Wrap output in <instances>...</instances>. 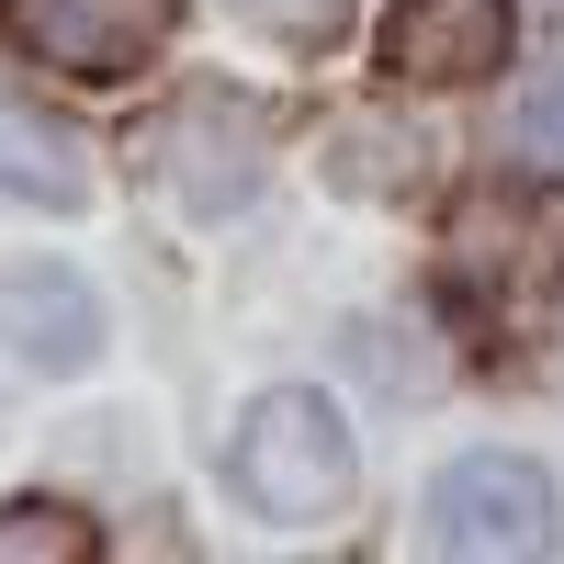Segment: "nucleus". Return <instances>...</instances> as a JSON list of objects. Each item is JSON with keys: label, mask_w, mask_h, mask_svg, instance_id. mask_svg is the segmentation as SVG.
<instances>
[{"label": "nucleus", "mask_w": 564, "mask_h": 564, "mask_svg": "<svg viewBox=\"0 0 564 564\" xmlns=\"http://www.w3.org/2000/svg\"><path fill=\"white\" fill-rule=\"evenodd\" d=\"M508 34H520L508 0H395L384 12V68L417 79V90H463V79L508 68Z\"/></svg>", "instance_id": "5"}, {"label": "nucleus", "mask_w": 564, "mask_h": 564, "mask_svg": "<svg viewBox=\"0 0 564 564\" xmlns=\"http://www.w3.org/2000/svg\"><path fill=\"white\" fill-rule=\"evenodd\" d=\"M0 339L34 372H90L102 361V305L68 260H23V271H0Z\"/></svg>", "instance_id": "6"}, {"label": "nucleus", "mask_w": 564, "mask_h": 564, "mask_svg": "<svg viewBox=\"0 0 564 564\" xmlns=\"http://www.w3.org/2000/svg\"><path fill=\"white\" fill-rule=\"evenodd\" d=\"M0 193L12 204H90V148H79V124L57 113H34V102H0Z\"/></svg>", "instance_id": "7"}, {"label": "nucleus", "mask_w": 564, "mask_h": 564, "mask_svg": "<svg viewBox=\"0 0 564 564\" xmlns=\"http://www.w3.org/2000/svg\"><path fill=\"white\" fill-rule=\"evenodd\" d=\"M238 12H249V23H271V34H294V45H305V34H339V12H350V0H238Z\"/></svg>", "instance_id": "10"}, {"label": "nucleus", "mask_w": 564, "mask_h": 564, "mask_svg": "<svg viewBox=\"0 0 564 564\" xmlns=\"http://www.w3.org/2000/svg\"><path fill=\"white\" fill-rule=\"evenodd\" d=\"M170 12L181 0H0V34L68 79H124L170 34Z\"/></svg>", "instance_id": "4"}, {"label": "nucleus", "mask_w": 564, "mask_h": 564, "mask_svg": "<svg viewBox=\"0 0 564 564\" xmlns=\"http://www.w3.org/2000/svg\"><path fill=\"white\" fill-rule=\"evenodd\" d=\"M102 531L79 508H0V564H90Z\"/></svg>", "instance_id": "8"}, {"label": "nucleus", "mask_w": 564, "mask_h": 564, "mask_svg": "<svg viewBox=\"0 0 564 564\" xmlns=\"http://www.w3.org/2000/svg\"><path fill=\"white\" fill-rule=\"evenodd\" d=\"M508 135H520V159H531V170H564V68H542V79L520 90Z\"/></svg>", "instance_id": "9"}, {"label": "nucleus", "mask_w": 564, "mask_h": 564, "mask_svg": "<svg viewBox=\"0 0 564 564\" xmlns=\"http://www.w3.org/2000/svg\"><path fill=\"white\" fill-rule=\"evenodd\" d=\"M159 181L193 215H238L260 193V159H271V113L260 102H226V90H193V102H170L159 135H148Z\"/></svg>", "instance_id": "3"}, {"label": "nucleus", "mask_w": 564, "mask_h": 564, "mask_svg": "<svg viewBox=\"0 0 564 564\" xmlns=\"http://www.w3.org/2000/svg\"><path fill=\"white\" fill-rule=\"evenodd\" d=\"M226 475H238V497L260 508V520H327V508L350 497L361 463H350V430H339V406H327L316 384H271L238 417Z\"/></svg>", "instance_id": "1"}, {"label": "nucleus", "mask_w": 564, "mask_h": 564, "mask_svg": "<svg viewBox=\"0 0 564 564\" xmlns=\"http://www.w3.org/2000/svg\"><path fill=\"white\" fill-rule=\"evenodd\" d=\"M441 553H553V475L531 452H463L430 486Z\"/></svg>", "instance_id": "2"}]
</instances>
